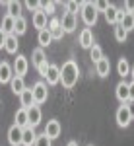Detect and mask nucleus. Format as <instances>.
Segmentation results:
<instances>
[{
	"mask_svg": "<svg viewBox=\"0 0 134 146\" xmlns=\"http://www.w3.org/2000/svg\"><path fill=\"white\" fill-rule=\"evenodd\" d=\"M78 76H80V70H78V62L76 60H66L62 68H60V82H62V86L70 90V88H74L76 86V82H78Z\"/></svg>",
	"mask_w": 134,
	"mask_h": 146,
	"instance_id": "nucleus-1",
	"label": "nucleus"
},
{
	"mask_svg": "<svg viewBox=\"0 0 134 146\" xmlns=\"http://www.w3.org/2000/svg\"><path fill=\"white\" fill-rule=\"evenodd\" d=\"M80 10H82V20H84V23H86L88 27H91V25L97 23V14H99V12L95 10L93 2H82V4H80Z\"/></svg>",
	"mask_w": 134,
	"mask_h": 146,
	"instance_id": "nucleus-2",
	"label": "nucleus"
},
{
	"mask_svg": "<svg viewBox=\"0 0 134 146\" xmlns=\"http://www.w3.org/2000/svg\"><path fill=\"white\" fill-rule=\"evenodd\" d=\"M31 94H33L35 105H41V103H45V101H47V98H49L47 84H45V82H35L33 88H31Z\"/></svg>",
	"mask_w": 134,
	"mask_h": 146,
	"instance_id": "nucleus-3",
	"label": "nucleus"
},
{
	"mask_svg": "<svg viewBox=\"0 0 134 146\" xmlns=\"http://www.w3.org/2000/svg\"><path fill=\"white\" fill-rule=\"evenodd\" d=\"M60 133H62V127H60V123H58L56 119L47 121V127H45V133H43V135L47 136L49 140H55V138H58V136H60Z\"/></svg>",
	"mask_w": 134,
	"mask_h": 146,
	"instance_id": "nucleus-4",
	"label": "nucleus"
},
{
	"mask_svg": "<svg viewBox=\"0 0 134 146\" xmlns=\"http://www.w3.org/2000/svg\"><path fill=\"white\" fill-rule=\"evenodd\" d=\"M60 27H62L64 33H72V31L78 27V18H76L74 14L64 12V16H62V20H60Z\"/></svg>",
	"mask_w": 134,
	"mask_h": 146,
	"instance_id": "nucleus-5",
	"label": "nucleus"
},
{
	"mask_svg": "<svg viewBox=\"0 0 134 146\" xmlns=\"http://www.w3.org/2000/svg\"><path fill=\"white\" fill-rule=\"evenodd\" d=\"M14 76H22L23 74H27V70H29V62H27V56L23 55H18L16 56V60H14Z\"/></svg>",
	"mask_w": 134,
	"mask_h": 146,
	"instance_id": "nucleus-6",
	"label": "nucleus"
},
{
	"mask_svg": "<svg viewBox=\"0 0 134 146\" xmlns=\"http://www.w3.org/2000/svg\"><path fill=\"white\" fill-rule=\"evenodd\" d=\"M41 117H43V113H41V107L39 105H31L27 109V123H29L31 129H35L37 125L41 123Z\"/></svg>",
	"mask_w": 134,
	"mask_h": 146,
	"instance_id": "nucleus-7",
	"label": "nucleus"
},
{
	"mask_svg": "<svg viewBox=\"0 0 134 146\" xmlns=\"http://www.w3.org/2000/svg\"><path fill=\"white\" fill-rule=\"evenodd\" d=\"M132 123V117H130V113H128V107H126V103L121 105L119 109H117V125L119 127H128V125Z\"/></svg>",
	"mask_w": 134,
	"mask_h": 146,
	"instance_id": "nucleus-8",
	"label": "nucleus"
},
{
	"mask_svg": "<svg viewBox=\"0 0 134 146\" xmlns=\"http://www.w3.org/2000/svg\"><path fill=\"white\" fill-rule=\"evenodd\" d=\"M115 94H117V100L121 101V103H126V101H130V94H128V84L121 80L119 84H117V88H115Z\"/></svg>",
	"mask_w": 134,
	"mask_h": 146,
	"instance_id": "nucleus-9",
	"label": "nucleus"
},
{
	"mask_svg": "<svg viewBox=\"0 0 134 146\" xmlns=\"http://www.w3.org/2000/svg\"><path fill=\"white\" fill-rule=\"evenodd\" d=\"M14 78V68L8 64L6 60L0 62V84H10V80Z\"/></svg>",
	"mask_w": 134,
	"mask_h": 146,
	"instance_id": "nucleus-10",
	"label": "nucleus"
},
{
	"mask_svg": "<svg viewBox=\"0 0 134 146\" xmlns=\"http://www.w3.org/2000/svg\"><path fill=\"white\" fill-rule=\"evenodd\" d=\"M22 133H23V129L12 125L10 129H8V142L12 146H22Z\"/></svg>",
	"mask_w": 134,
	"mask_h": 146,
	"instance_id": "nucleus-11",
	"label": "nucleus"
},
{
	"mask_svg": "<svg viewBox=\"0 0 134 146\" xmlns=\"http://www.w3.org/2000/svg\"><path fill=\"white\" fill-rule=\"evenodd\" d=\"M45 80H47L49 86H56L60 82V68L56 66V64H49V70H47Z\"/></svg>",
	"mask_w": 134,
	"mask_h": 146,
	"instance_id": "nucleus-12",
	"label": "nucleus"
},
{
	"mask_svg": "<svg viewBox=\"0 0 134 146\" xmlns=\"http://www.w3.org/2000/svg\"><path fill=\"white\" fill-rule=\"evenodd\" d=\"M47 29H49V33H51L53 39H62V37L66 35L62 31V27H60V20H58V18H53V20L49 22V27H47Z\"/></svg>",
	"mask_w": 134,
	"mask_h": 146,
	"instance_id": "nucleus-13",
	"label": "nucleus"
},
{
	"mask_svg": "<svg viewBox=\"0 0 134 146\" xmlns=\"http://www.w3.org/2000/svg\"><path fill=\"white\" fill-rule=\"evenodd\" d=\"M35 140H37V133H35V129L25 127L23 133H22V146H33Z\"/></svg>",
	"mask_w": 134,
	"mask_h": 146,
	"instance_id": "nucleus-14",
	"label": "nucleus"
},
{
	"mask_svg": "<svg viewBox=\"0 0 134 146\" xmlns=\"http://www.w3.org/2000/svg\"><path fill=\"white\" fill-rule=\"evenodd\" d=\"M80 45H82V49H91L93 47V33H91L89 27L80 31Z\"/></svg>",
	"mask_w": 134,
	"mask_h": 146,
	"instance_id": "nucleus-15",
	"label": "nucleus"
},
{
	"mask_svg": "<svg viewBox=\"0 0 134 146\" xmlns=\"http://www.w3.org/2000/svg\"><path fill=\"white\" fill-rule=\"evenodd\" d=\"M95 72H97V76L99 78H107L109 76V72H111V62H109V58H101L99 62L95 64Z\"/></svg>",
	"mask_w": 134,
	"mask_h": 146,
	"instance_id": "nucleus-16",
	"label": "nucleus"
},
{
	"mask_svg": "<svg viewBox=\"0 0 134 146\" xmlns=\"http://www.w3.org/2000/svg\"><path fill=\"white\" fill-rule=\"evenodd\" d=\"M31 22H33V27H37L39 31L47 27V16L43 14V10H37L33 12V16H31Z\"/></svg>",
	"mask_w": 134,
	"mask_h": 146,
	"instance_id": "nucleus-17",
	"label": "nucleus"
},
{
	"mask_svg": "<svg viewBox=\"0 0 134 146\" xmlns=\"http://www.w3.org/2000/svg\"><path fill=\"white\" fill-rule=\"evenodd\" d=\"M10 88H12V92L20 98L23 94V90H25V82H23V78L22 76H14V78L10 80Z\"/></svg>",
	"mask_w": 134,
	"mask_h": 146,
	"instance_id": "nucleus-18",
	"label": "nucleus"
},
{
	"mask_svg": "<svg viewBox=\"0 0 134 146\" xmlns=\"http://www.w3.org/2000/svg\"><path fill=\"white\" fill-rule=\"evenodd\" d=\"M18 47H20V43H18V37H16L14 33H12V35H6V43H4V51H6V53H10V55H16Z\"/></svg>",
	"mask_w": 134,
	"mask_h": 146,
	"instance_id": "nucleus-19",
	"label": "nucleus"
},
{
	"mask_svg": "<svg viewBox=\"0 0 134 146\" xmlns=\"http://www.w3.org/2000/svg\"><path fill=\"white\" fill-rule=\"evenodd\" d=\"M16 127H20V129H25V127H29V123H27V109H23V107H20L18 111H16Z\"/></svg>",
	"mask_w": 134,
	"mask_h": 146,
	"instance_id": "nucleus-20",
	"label": "nucleus"
},
{
	"mask_svg": "<svg viewBox=\"0 0 134 146\" xmlns=\"http://www.w3.org/2000/svg\"><path fill=\"white\" fill-rule=\"evenodd\" d=\"M4 4H6V8H8V16H12L14 20L22 16V2L12 0V2H4Z\"/></svg>",
	"mask_w": 134,
	"mask_h": 146,
	"instance_id": "nucleus-21",
	"label": "nucleus"
},
{
	"mask_svg": "<svg viewBox=\"0 0 134 146\" xmlns=\"http://www.w3.org/2000/svg\"><path fill=\"white\" fill-rule=\"evenodd\" d=\"M14 25H16V20H14L12 16L6 14V16L2 18V25H0V29H2L6 35H12V33H14Z\"/></svg>",
	"mask_w": 134,
	"mask_h": 146,
	"instance_id": "nucleus-22",
	"label": "nucleus"
},
{
	"mask_svg": "<svg viewBox=\"0 0 134 146\" xmlns=\"http://www.w3.org/2000/svg\"><path fill=\"white\" fill-rule=\"evenodd\" d=\"M117 72H119V76L121 78H126V76H130V64H128V60L126 58H119V62H117Z\"/></svg>",
	"mask_w": 134,
	"mask_h": 146,
	"instance_id": "nucleus-23",
	"label": "nucleus"
},
{
	"mask_svg": "<svg viewBox=\"0 0 134 146\" xmlns=\"http://www.w3.org/2000/svg\"><path fill=\"white\" fill-rule=\"evenodd\" d=\"M20 105H22L23 109H29L31 105H35V101H33V94H31V90H23V94L20 96Z\"/></svg>",
	"mask_w": 134,
	"mask_h": 146,
	"instance_id": "nucleus-24",
	"label": "nucleus"
},
{
	"mask_svg": "<svg viewBox=\"0 0 134 146\" xmlns=\"http://www.w3.org/2000/svg\"><path fill=\"white\" fill-rule=\"evenodd\" d=\"M45 60H47V56H45V51L41 49V47H39V49H35L33 53H31V64H33L35 68H39Z\"/></svg>",
	"mask_w": 134,
	"mask_h": 146,
	"instance_id": "nucleus-25",
	"label": "nucleus"
},
{
	"mask_svg": "<svg viewBox=\"0 0 134 146\" xmlns=\"http://www.w3.org/2000/svg\"><path fill=\"white\" fill-rule=\"evenodd\" d=\"M27 31V22H25V18L20 16V18H16V25H14V35L16 37H20Z\"/></svg>",
	"mask_w": 134,
	"mask_h": 146,
	"instance_id": "nucleus-26",
	"label": "nucleus"
},
{
	"mask_svg": "<svg viewBox=\"0 0 134 146\" xmlns=\"http://www.w3.org/2000/svg\"><path fill=\"white\" fill-rule=\"evenodd\" d=\"M37 41H39L41 49H45V47H49V45H51L53 37H51V33H49V29H47V27H45V29H41V31L37 33Z\"/></svg>",
	"mask_w": 134,
	"mask_h": 146,
	"instance_id": "nucleus-27",
	"label": "nucleus"
},
{
	"mask_svg": "<svg viewBox=\"0 0 134 146\" xmlns=\"http://www.w3.org/2000/svg\"><path fill=\"white\" fill-rule=\"evenodd\" d=\"M119 25L123 27L124 31H128V33H130V31L134 29V14H128V12H126V14H124V18L121 20V23H119Z\"/></svg>",
	"mask_w": 134,
	"mask_h": 146,
	"instance_id": "nucleus-28",
	"label": "nucleus"
},
{
	"mask_svg": "<svg viewBox=\"0 0 134 146\" xmlns=\"http://www.w3.org/2000/svg\"><path fill=\"white\" fill-rule=\"evenodd\" d=\"M105 14V20L109 23H117V16H119V8H115L113 4H109V8L103 12Z\"/></svg>",
	"mask_w": 134,
	"mask_h": 146,
	"instance_id": "nucleus-29",
	"label": "nucleus"
},
{
	"mask_svg": "<svg viewBox=\"0 0 134 146\" xmlns=\"http://www.w3.org/2000/svg\"><path fill=\"white\" fill-rule=\"evenodd\" d=\"M89 56H91V60L97 64L101 58H103V49H101L99 45H95V43H93V47L89 49Z\"/></svg>",
	"mask_w": 134,
	"mask_h": 146,
	"instance_id": "nucleus-30",
	"label": "nucleus"
},
{
	"mask_svg": "<svg viewBox=\"0 0 134 146\" xmlns=\"http://www.w3.org/2000/svg\"><path fill=\"white\" fill-rule=\"evenodd\" d=\"M126 37H128V31H124L123 27L117 23V25H115V39H117L119 43H124V41H126Z\"/></svg>",
	"mask_w": 134,
	"mask_h": 146,
	"instance_id": "nucleus-31",
	"label": "nucleus"
},
{
	"mask_svg": "<svg viewBox=\"0 0 134 146\" xmlns=\"http://www.w3.org/2000/svg\"><path fill=\"white\" fill-rule=\"evenodd\" d=\"M41 10L45 16H53L55 14V2H41Z\"/></svg>",
	"mask_w": 134,
	"mask_h": 146,
	"instance_id": "nucleus-32",
	"label": "nucleus"
},
{
	"mask_svg": "<svg viewBox=\"0 0 134 146\" xmlns=\"http://www.w3.org/2000/svg\"><path fill=\"white\" fill-rule=\"evenodd\" d=\"M64 8H66L68 14H74V16H76V12H78L80 4H78V2H74V0H70V2H64Z\"/></svg>",
	"mask_w": 134,
	"mask_h": 146,
	"instance_id": "nucleus-33",
	"label": "nucleus"
},
{
	"mask_svg": "<svg viewBox=\"0 0 134 146\" xmlns=\"http://www.w3.org/2000/svg\"><path fill=\"white\" fill-rule=\"evenodd\" d=\"M33 146H53V140H49L45 135H37V140H35V144Z\"/></svg>",
	"mask_w": 134,
	"mask_h": 146,
	"instance_id": "nucleus-34",
	"label": "nucleus"
},
{
	"mask_svg": "<svg viewBox=\"0 0 134 146\" xmlns=\"http://www.w3.org/2000/svg\"><path fill=\"white\" fill-rule=\"evenodd\" d=\"M25 6H27V10H33V12L41 10V2H31V0H27Z\"/></svg>",
	"mask_w": 134,
	"mask_h": 146,
	"instance_id": "nucleus-35",
	"label": "nucleus"
},
{
	"mask_svg": "<svg viewBox=\"0 0 134 146\" xmlns=\"http://www.w3.org/2000/svg\"><path fill=\"white\" fill-rule=\"evenodd\" d=\"M93 6H95V10L97 12H105L107 10V8H109V2H103V0H101V2H93Z\"/></svg>",
	"mask_w": 134,
	"mask_h": 146,
	"instance_id": "nucleus-36",
	"label": "nucleus"
},
{
	"mask_svg": "<svg viewBox=\"0 0 134 146\" xmlns=\"http://www.w3.org/2000/svg\"><path fill=\"white\" fill-rule=\"evenodd\" d=\"M124 12H128V14H134V0H128V2H124Z\"/></svg>",
	"mask_w": 134,
	"mask_h": 146,
	"instance_id": "nucleus-37",
	"label": "nucleus"
},
{
	"mask_svg": "<svg viewBox=\"0 0 134 146\" xmlns=\"http://www.w3.org/2000/svg\"><path fill=\"white\" fill-rule=\"evenodd\" d=\"M37 70H39V74H41V76L45 78V76H47V70H49V62L45 60V62H43V64H41L39 68H37Z\"/></svg>",
	"mask_w": 134,
	"mask_h": 146,
	"instance_id": "nucleus-38",
	"label": "nucleus"
},
{
	"mask_svg": "<svg viewBox=\"0 0 134 146\" xmlns=\"http://www.w3.org/2000/svg\"><path fill=\"white\" fill-rule=\"evenodd\" d=\"M126 107H128V113H130V117L134 121V101H126Z\"/></svg>",
	"mask_w": 134,
	"mask_h": 146,
	"instance_id": "nucleus-39",
	"label": "nucleus"
},
{
	"mask_svg": "<svg viewBox=\"0 0 134 146\" xmlns=\"http://www.w3.org/2000/svg\"><path fill=\"white\" fill-rule=\"evenodd\" d=\"M4 43H6V33L0 29V49H4Z\"/></svg>",
	"mask_w": 134,
	"mask_h": 146,
	"instance_id": "nucleus-40",
	"label": "nucleus"
},
{
	"mask_svg": "<svg viewBox=\"0 0 134 146\" xmlns=\"http://www.w3.org/2000/svg\"><path fill=\"white\" fill-rule=\"evenodd\" d=\"M128 94H130V101H134V82L128 84Z\"/></svg>",
	"mask_w": 134,
	"mask_h": 146,
	"instance_id": "nucleus-41",
	"label": "nucleus"
},
{
	"mask_svg": "<svg viewBox=\"0 0 134 146\" xmlns=\"http://www.w3.org/2000/svg\"><path fill=\"white\" fill-rule=\"evenodd\" d=\"M66 146H78V142H76V140H70V142H68Z\"/></svg>",
	"mask_w": 134,
	"mask_h": 146,
	"instance_id": "nucleus-42",
	"label": "nucleus"
},
{
	"mask_svg": "<svg viewBox=\"0 0 134 146\" xmlns=\"http://www.w3.org/2000/svg\"><path fill=\"white\" fill-rule=\"evenodd\" d=\"M130 78H132V82H134V66L130 68Z\"/></svg>",
	"mask_w": 134,
	"mask_h": 146,
	"instance_id": "nucleus-43",
	"label": "nucleus"
},
{
	"mask_svg": "<svg viewBox=\"0 0 134 146\" xmlns=\"http://www.w3.org/2000/svg\"><path fill=\"white\" fill-rule=\"evenodd\" d=\"M89 146H93V144H89Z\"/></svg>",
	"mask_w": 134,
	"mask_h": 146,
	"instance_id": "nucleus-44",
	"label": "nucleus"
}]
</instances>
